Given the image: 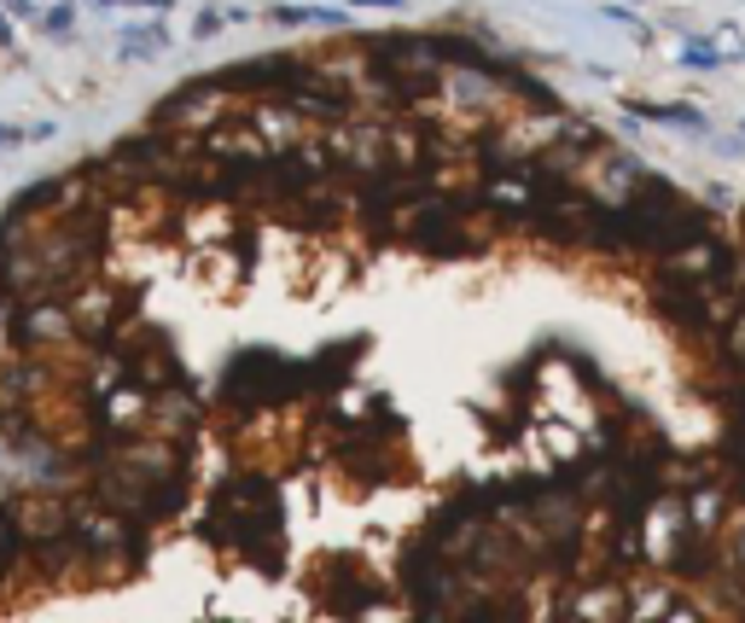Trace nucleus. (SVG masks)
<instances>
[{
    "instance_id": "obj_2",
    "label": "nucleus",
    "mask_w": 745,
    "mask_h": 623,
    "mask_svg": "<svg viewBox=\"0 0 745 623\" xmlns=\"http://www.w3.org/2000/svg\"><path fill=\"white\" fill-rule=\"evenodd\" d=\"M734 245H739V262H745V204H739V216H734Z\"/></svg>"
},
{
    "instance_id": "obj_1",
    "label": "nucleus",
    "mask_w": 745,
    "mask_h": 623,
    "mask_svg": "<svg viewBox=\"0 0 745 623\" xmlns=\"http://www.w3.org/2000/svg\"><path fill=\"white\" fill-rule=\"evenodd\" d=\"M0 612L745 617L734 222L495 41L222 65L0 222Z\"/></svg>"
}]
</instances>
